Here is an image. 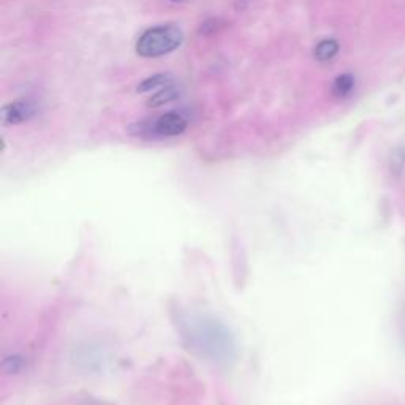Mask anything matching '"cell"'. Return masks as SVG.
Returning a JSON list of instances; mask_svg holds the SVG:
<instances>
[{
	"instance_id": "obj_8",
	"label": "cell",
	"mask_w": 405,
	"mask_h": 405,
	"mask_svg": "<svg viewBox=\"0 0 405 405\" xmlns=\"http://www.w3.org/2000/svg\"><path fill=\"white\" fill-rule=\"evenodd\" d=\"M337 52H339L337 41L332 38H326V40H321L320 43L315 46L314 56L318 62H327V61H331V59H334L337 56Z\"/></svg>"
},
{
	"instance_id": "obj_7",
	"label": "cell",
	"mask_w": 405,
	"mask_h": 405,
	"mask_svg": "<svg viewBox=\"0 0 405 405\" xmlns=\"http://www.w3.org/2000/svg\"><path fill=\"white\" fill-rule=\"evenodd\" d=\"M355 89V76L351 73H342L332 82V95L336 98H347Z\"/></svg>"
},
{
	"instance_id": "obj_6",
	"label": "cell",
	"mask_w": 405,
	"mask_h": 405,
	"mask_svg": "<svg viewBox=\"0 0 405 405\" xmlns=\"http://www.w3.org/2000/svg\"><path fill=\"white\" fill-rule=\"evenodd\" d=\"M175 82V78L170 73H157V75H152L146 78L142 82H140L138 87H136V91L138 92H151V91H156V89H162L166 87Z\"/></svg>"
},
{
	"instance_id": "obj_10",
	"label": "cell",
	"mask_w": 405,
	"mask_h": 405,
	"mask_svg": "<svg viewBox=\"0 0 405 405\" xmlns=\"http://www.w3.org/2000/svg\"><path fill=\"white\" fill-rule=\"evenodd\" d=\"M172 2H181V0H172Z\"/></svg>"
},
{
	"instance_id": "obj_1",
	"label": "cell",
	"mask_w": 405,
	"mask_h": 405,
	"mask_svg": "<svg viewBox=\"0 0 405 405\" xmlns=\"http://www.w3.org/2000/svg\"><path fill=\"white\" fill-rule=\"evenodd\" d=\"M186 337L193 350H200L202 355L212 356L216 360L226 358L231 350L228 332L222 326L216 325V321H206L201 318L192 321Z\"/></svg>"
},
{
	"instance_id": "obj_3",
	"label": "cell",
	"mask_w": 405,
	"mask_h": 405,
	"mask_svg": "<svg viewBox=\"0 0 405 405\" xmlns=\"http://www.w3.org/2000/svg\"><path fill=\"white\" fill-rule=\"evenodd\" d=\"M187 127L189 121L186 116L177 111H170L157 119H146L130 125L128 132L142 140H157L179 136L186 132Z\"/></svg>"
},
{
	"instance_id": "obj_9",
	"label": "cell",
	"mask_w": 405,
	"mask_h": 405,
	"mask_svg": "<svg viewBox=\"0 0 405 405\" xmlns=\"http://www.w3.org/2000/svg\"><path fill=\"white\" fill-rule=\"evenodd\" d=\"M219 24H220V20H207V21H205V22L201 24V27H200V34L201 35H209V34L217 32Z\"/></svg>"
},
{
	"instance_id": "obj_5",
	"label": "cell",
	"mask_w": 405,
	"mask_h": 405,
	"mask_svg": "<svg viewBox=\"0 0 405 405\" xmlns=\"http://www.w3.org/2000/svg\"><path fill=\"white\" fill-rule=\"evenodd\" d=\"M181 95H182V89L172 82V84L170 86L159 89V92L154 94L152 97L149 98L147 106L149 108H160V106L170 103V101L181 98Z\"/></svg>"
},
{
	"instance_id": "obj_2",
	"label": "cell",
	"mask_w": 405,
	"mask_h": 405,
	"mask_svg": "<svg viewBox=\"0 0 405 405\" xmlns=\"http://www.w3.org/2000/svg\"><path fill=\"white\" fill-rule=\"evenodd\" d=\"M184 34L176 24L151 27L136 41V54L146 59L162 57L182 45Z\"/></svg>"
},
{
	"instance_id": "obj_4",
	"label": "cell",
	"mask_w": 405,
	"mask_h": 405,
	"mask_svg": "<svg viewBox=\"0 0 405 405\" xmlns=\"http://www.w3.org/2000/svg\"><path fill=\"white\" fill-rule=\"evenodd\" d=\"M37 112L38 106L35 101L22 98L3 105L2 111H0V117H2L3 125H20L22 122H27L29 119H32Z\"/></svg>"
}]
</instances>
